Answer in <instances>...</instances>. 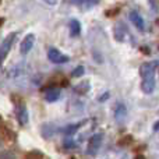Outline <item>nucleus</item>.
Here are the masks:
<instances>
[{
  "mask_svg": "<svg viewBox=\"0 0 159 159\" xmlns=\"http://www.w3.org/2000/svg\"><path fill=\"white\" fill-rule=\"evenodd\" d=\"M81 126H84V121H81V123H75V124H70V126H67V127H64V134H69V135H71V134H74L75 131L80 129Z\"/></svg>",
  "mask_w": 159,
  "mask_h": 159,
  "instance_id": "nucleus-11",
  "label": "nucleus"
},
{
  "mask_svg": "<svg viewBox=\"0 0 159 159\" xmlns=\"http://www.w3.org/2000/svg\"><path fill=\"white\" fill-rule=\"evenodd\" d=\"M2 159H16V155L10 151H4L2 154Z\"/></svg>",
  "mask_w": 159,
  "mask_h": 159,
  "instance_id": "nucleus-15",
  "label": "nucleus"
},
{
  "mask_svg": "<svg viewBox=\"0 0 159 159\" xmlns=\"http://www.w3.org/2000/svg\"><path fill=\"white\" fill-rule=\"evenodd\" d=\"M107 98H109V92H105L103 95H101V96H99V102H105Z\"/></svg>",
  "mask_w": 159,
  "mask_h": 159,
  "instance_id": "nucleus-16",
  "label": "nucleus"
},
{
  "mask_svg": "<svg viewBox=\"0 0 159 159\" xmlns=\"http://www.w3.org/2000/svg\"><path fill=\"white\" fill-rule=\"evenodd\" d=\"M22 73H24V70H21L18 66H14L8 70V77L10 78H18V77L22 75Z\"/></svg>",
  "mask_w": 159,
  "mask_h": 159,
  "instance_id": "nucleus-12",
  "label": "nucleus"
},
{
  "mask_svg": "<svg viewBox=\"0 0 159 159\" xmlns=\"http://www.w3.org/2000/svg\"><path fill=\"white\" fill-rule=\"evenodd\" d=\"M154 131H159V120L154 124Z\"/></svg>",
  "mask_w": 159,
  "mask_h": 159,
  "instance_id": "nucleus-17",
  "label": "nucleus"
},
{
  "mask_svg": "<svg viewBox=\"0 0 159 159\" xmlns=\"http://www.w3.org/2000/svg\"><path fill=\"white\" fill-rule=\"evenodd\" d=\"M16 38H17V32H13V34L7 35L4 39H3L2 48H0V52H2V60H3V61H4V59H6V56H7L8 50H10L11 46H13V43H14V41H16Z\"/></svg>",
  "mask_w": 159,
  "mask_h": 159,
  "instance_id": "nucleus-4",
  "label": "nucleus"
},
{
  "mask_svg": "<svg viewBox=\"0 0 159 159\" xmlns=\"http://www.w3.org/2000/svg\"><path fill=\"white\" fill-rule=\"evenodd\" d=\"M17 119H18L20 124H22V126H25L28 123L30 117H28V110L25 107V105H20L18 106V109H17Z\"/></svg>",
  "mask_w": 159,
  "mask_h": 159,
  "instance_id": "nucleus-8",
  "label": "nucleus"
},
{
  "mask_svg": "<svg viewBox=\"0 0 159 159\" xmlns=\"http://www.w3.org/2000/svg\"><path fill=\"white\" fill-rule=\"evenodd\" d=\"M88 89H89V82L88 81L81 82V84H78L77 87H75V92H80V93H85Z\"/></svg>",
  "mask_w": 159,
  "mask_h": 159,
  "instance_id": "nucleus-13",
  "label": "nucleus"
},
{
  "mask_svg": "<svg viewBox=\"0 0 159 159\" xmlns=\"http://www.w3.org/2000/svg\"><path fill=\"white\" fill-rule=\"evenodd\" d=\"M129 18H130V21H131L133 24H134L135 27H137L140 31H144V30H145V24H144V18H143V17H141V14L138 13L137 10H131V11H130V14H129Z\"/></svg>",
  "mask_w": 159,
  "mask_h": 159,
  "instance_id": "nucleus-6",
  "label": "nucleus"
},
{
  "mask_svg": "<svg viewBox=\"0 0 159 159\" xmlns=\"http://www.w3.org/2000/svg\"><path fill=\"white\" fill-rule=\"evenodd\" d=\"M70 27V32H71V36H77L80 35V32H81V24H80V21L77 20H71L69 24Z\"/></svg>",
  "mask_w": 159,
  "mask_h": 159,
  "instance_id": "nucleus-10",
  "label": "nucleus"
},
{
  "mask_svg": "<svg viewBox=\"0 0 159 159\" xmlns=\"http://www.w3.org/2000/svg\"><path fill=\"white\" fill-rule=\"evenodd\" d=\"M113 116H115V120L117 121V123H123L124 119L127 117V107H126V105L121 103V102L116 105V109H115Z\"/></svg>",
  "mask_w": 159,
  "mask_h": 159,
  "instance_id": "nucleus-7",
  "label": "nucleus"
},
{
  "mask_svg": "<svg viewBox=\"0 0 159 159\" xmlns=\"http://www.w3.org/2000/svg\"><path fill=\"white\" fill-rule=\"evenodd\" d=\"M102 140H103V134L102 133H96L88 141V148H87V154L88 155H95L98 152V149L101 148Z\"/></svg>",
  "mask_w": 159,
  "mask_h": 159,
  "instance_id": "nucleus-2",
  "label": "nucleus"
},
{
  "mask_svg": "<svg viewBox=\"0 0 159 159\" xmlns=\"http://www.w3.org/2000/svg\"><path fill=\"white\" fill-rule=\"evenodd\" d=\"M60 95H61V91L59 89V88H49V89H46V92H45V99H46L48 102H56L60 98Z\"/></svg>",
  "mask_w": 159,
  "mask_h": 159,
  "instance_id": "nucleus-9",
  "label": "nucleus"
},
{
  "mask_svg": "<svg viewBox=\"0 0 159 159\" xmlns=\"http://www.w3.org/2000/svg\"><path fill=\"white\" fill-rule=\"evenodd\" d=\"M155 63H144L141 66L143 74V91L145 93H152L155 89Z\"/></svg>",
  "mask_w": 159,
  "mask_h": 159,
  "instance_id": "nucleus-1",
  "label": "nucleus"
},
{
  "mask_svg": "<svg viewBox=\"0 0 159 159\" xmlns=\"http://www.w3.org/2000/svg\"><path fill=\"white\" fill-rule=\"evenodd\" d=\"M84 73H85V69L82 66H78L77 69H74L73 70V73H71V75L74 78H80V77H82L84 75Z\"/></svg>",
  "mask_w": 159,
  "mask_h": 159,
  "instance_id": "nucleus-14",
  "label": "nucleus"
},
{
  "mask_svg": "<svg viewBox=\"0 0 159 159\" xmlns=\"http://www.w3.org/2000/svg\"><path fill=\"white\" fill-rule=\"evenodd\" d=\"M48 59L55 64H64L69 61V56L63 55V53L59 49H56V48H50V49L48 50Z\"/></svg>",
  "mask_w": 159,
  "mask_h": 159,
  "instance_id": "nucleus-3",
  "label": "nucleus"
},
{
  "mask_svg": "<svg viewBox=\"0 0 159 159\" xmlns=\"http://www.w3.org/2000/svg\"><path fill=\"white\" fill-rule=\"evenodd\" d=\"M34 43H35V35H34V34H28V35L22 39L21 45H20V52L24 56L28 55V53L31 52V49H32Z\"/></svg>",
  "mask_w": 159,
  "mask_h": 159,
  "instance_id": "nucleus-5",
  "label": "nucleus"
}]
</instances>
